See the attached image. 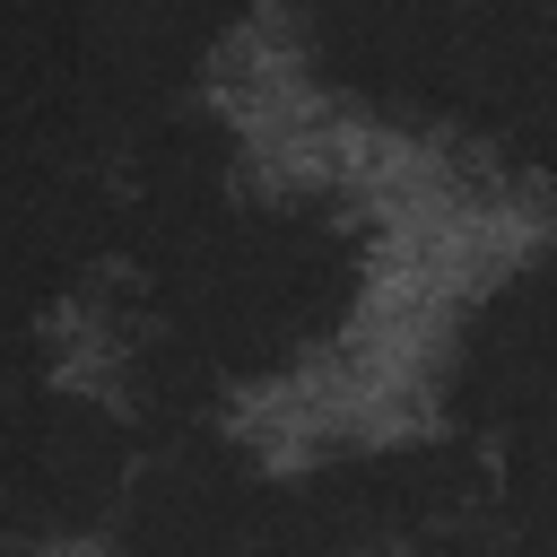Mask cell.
<instances>
[{
	"mask_svg": "<svg viewBox=\"0 0 557 557\" xmlns=\"http://www.w3.org/2000/svg\"><path fill=\"white\" fill-rule=\"evenodd\" d=\"M357 270V218H339L331 200L226 209L165 270H148V392L183 418L200 392L305 357L348 322Z\"/></svg>",
	"mask_w": 557,
	"mask_h": 557,
	"instance_id": "1",
	"label": "cell"
},
{
	"mask_svg": "<svg viewBox=\"0 0 557 557\" xmlns=\"http://www.w3.org/2000/svg\"><path fill=\"white\" fill-rule=\"evenodd\" d=\"M505 148H513V157H531V165H557V35H548V52H540V70H531L522 104L505 113Z\"/></svg>",
	"mask_w": 557,
	"mask_h": 557,
	"instance_id": "3",
	"label": "cell"
},
{
	"mask_svg": "<svg viewBox=\"0 0 557 557\" xmlns=\"http://www.w3.org/2000/svg\"><path fill=\"white\" fill-rule=\"evenodd\" d=\"M131 435L70 392L26 383L9 426V522L17 531H87L131 496Z\"/></svg>",
	"mask_w": 557,
	"mask_h": 557,
	"instance_id": "2",
	"label": "cell"
}]
</instances>
